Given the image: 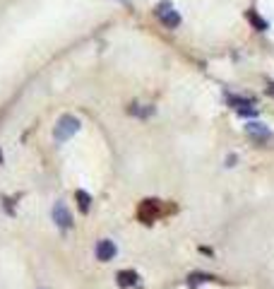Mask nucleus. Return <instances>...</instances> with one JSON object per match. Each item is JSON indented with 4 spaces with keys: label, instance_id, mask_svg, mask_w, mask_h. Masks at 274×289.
Instances as JSON below:
<instances>
[{
    "label": "nucleus",
    "instance_id": "obj_6",
    "mask_svg": "<svg viewBox=\"0 0 274 289\" xmlns=\"http://www.w3.org/2000/svg\"><path fill=\"white\" fill-rule=\"evenodd\" d=\"M115 253H118V248H115V243L111 241V239H101L99 243H96V258L99 260H113L115 258Z\"/></svg>",
    "mask_w": 274,
    "mask_h": 289
},
{
    "label": "nucleus",
    "instance_id": "obj_7",
    "mask_svg": "<svg viewBox=\"0 0 274 289\" xmlns=\"http://www.w3.org/2000/svg\"><path fill=\"white\" fill-rule=\"evenodd\" d=\"M115 280H118V287H135L139 275H137L135 270H120L115 275Z\"/></svg>",
    "mask_w": 274,
    "mask_h": 289
},
{
    "label": "nucleus",
    "instance_id": "obj_9",
    "mask_svg": "<svg viewBox=\"0 0 274 289\" xmlns=\"http://www.w3.org/2000/svg\"><path fill=\"white\" fill-rule=\"evenodd\" d=\"M246 17H248V22H250V24H252L255 29H257V31H265V29H267V22H265V20H262V17H260V15L255 12V10H248Z\"/></svg>",
    "mask_w": 274,
    "mask_h": 289
},
{
    "label": "nucleus",
    "instance_id": "obj_8",
    "mask_svg": "<svg viewBox=\"0 0 274 289\" xmlns=\"http://www.w3.org/2000/svg\"><path fill=\"white\" fill-rule=\"evenodd\" d=\"M217 277L214 275H209V272H192L190 277H188V285L190 287H197L200 282H214Z\"/></svg>",
    "mask_w": 274,
    "mask_h": 289
},
{
    "label": "nucleus",
    "instance_id": "obj_1",
    "mask_svg": "<svg viewBox=\"0 0 274 289\" xmlns=\"http://www.w3.org/2000/svg\"><path fill=\"white\" fill-rule=\"evenodd\" d=\"M77 130H80V120H77L75 116H63V118L55 123L53 138L58 140V143H65V140H70Z\"/></svg>",
    "mask_w": 274,
    "mask_h": 289
},
{
    "label": "nucleus",
    "instance_id": "obj_10",
    "mask_svg": "<svg viewBox=\"0 0 274 289\" xmlns=\"http://www.w3.org/2000/svg\"><path fill=\"white\" fill-rule=\"evenodd\" d=\"M75 198H77V207H80V212H89V207H91V195L84 193V191H77Z\"/></svg>",
    "mask_w": 274,
    "mask_h": 289
},
{
    "label": "nucleus",
    "instance_id": "obj_5",
    "mask_svg": "<svg viewBox=\"0 0 274 289\" xmlns=\"http://www.w3.org/2000/svg\"><path fill=\"white\" fill-rule=\"evenodd\" d=\"M53 222L60 229H70L72 227V215H70L65 202H55L53 205Z\"/></svg>",
    "mask_w": 274,
    "mask_h": 289
},
{
    "label": "nucleus",
    "instance_id": "obj_2",
    "mask_svg": "<svg viewBox=\"0 0 274 289\" xmlns=\"http://www.w3.org/2000/svg\"><path fill=\"white\" fill-rule=\"evenodd\" d=\"M164 212V207H161V202L154 200V198H149V200H142L139 202V207H137V217L144 222V224H152L159 215Z\"/></svg>",
    "mask_w": 274,
    "mask_h": 289
},
{
    "label": "nucleus",
    "instance_id": "obj_3",
    "mask_svg": "<svg viewBox=\"0 0 274 289\" xmlns=\"http://www.w3.org/2000/svg\"><path fill=\"white\" fill-rule=\"evenodd\" d=\"M246 133L252 140H257V143H270V140H272V130H270L265 123H257V120H250V123H248Z\"/></svg>",
    "mask_w": 274,
    "mask_h": 289
},
{
    "label": "nucleus",
    "instance_id": "obj_4",
    "mask_svg": "<svg viewBox=\"0 0 274 289\" xmlns=\"http://www.w3.org/2000/svg\"><path fill=\"white\" fill-rule=\"evenodd\" d=\"M157 15H159V20L164 22V27H168V29H176L181 24V15H178L176 10H171V2H161V5L157 7Z\"/></svg>",
    "mask_w": 274,
    "mask_h": 289
}]
</instances>
